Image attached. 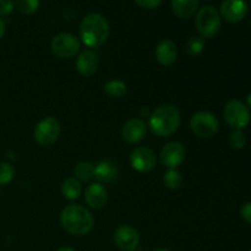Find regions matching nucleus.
I'll use <instances>...</instances> for the list:
<instances>
[{
  "mask_svg": "<svg viewBox=\"0 0 251 251\" xmlns=\"http://www.w3.org/2000/svg\"><path fill=\"white\" fill-rule=\"evenodd\" d=\"M247 103H248V107H249L250 109H251V92L249 93V95H248V97H247Z\"/></svg>",
  "mask_w": 251,
  "mask_h": 251,
  "instance_id": "2f4dec72",
  "label": "nucleus"
},
{
  "mask_svg": "<svg viewBox=\"0 0 251 251\" xmlns=\"http://www.w3.org/2000/svg\"><path fill=\"white\" fill-rule=\"evenodd\" d=\"M185 147L178 141H172L167 144L159 154L162 164L168 169H176V167L180 166L185 159Z\"/></svg>",
  "mask_w": 251,
  "mask_h": 251,
  "instance_id": "9d476101",
  "label": "nucleus"
},
{
  "mask_svg": "<svg viewBox=\"0 0 251 251\" xmlns=\"http://www.w3.org/2000/svg\"><path fill=\"white\" fill-rule=\"evenodd\" d=\"M156 154L149 147H137L130 153V164L132 168L141 173L151 172L156 167Z\"/></svg>",
  "mask_w": 251,
  "mask_h": 251,
  "instance_id": "1a4fd4ad",
  "label": "nucleus"
},
{
  "mask_svg": "<svg viewBox=\"0 0 251 251\" xmlns=\"http://www.w3.org/2000/svg\"><path fill=\"white\" fill-rule=\"evenodd\" d=\"M4 33H5V22L0 19V39L2 38Z\"/></svg>",
  "mask_w": 251,
  "mask_h": 251,
  "instance_id": "c756f323",
  "label": "nucleus"
},
{
  "mask_svg": "<svg viewBox=\"0 0 251 251\" xmlns=\"http://www.w3.org/2000/svg\"><path fill=\"white\" fill-rule=\"evenodd\" d=\"M119 169L117 164L110 159H103L97 166H95V178L98 183H112L118 178Z\"/></svg>",
  "mask_w": 251,
  "mask_h": 251,
  "instance_id": "f3484780",
  "label": "nucleus"
},
{
  "mask_svg": "<svg viewBox=\"0 0 251 251\" xmlns=\"http://www.w3.org/2000/svg\"><path fill=\"white\" fill-rule=\"evenodd\" d=\"M149 125L154 135L159 137H168L179 129L180 113L174 105L162 104L151 113Z\"/></svg>",
  "mask_w": 251,
  "mask_h": 251,
  "instance_id": "f03ea898",
  "label": "nucleus"
},
{
  "mask_svg": "<svg viewBox=\"0 0 251 251\" xmlns=\"http://www.w3.org/2000/svg\"><path fill=\"white\" fill-rule=\"evenodd\" d=\"M203 49H205V42H203V38H201L200 36L191 37L188 41V43H186V51L191 56L201 54L203 51Z\"/></svg>",
  "mask_w": 251,
  "mask_h": 251,
  "instance_id": "5701e85b",
  "label": "nucleus"
},
{
  "mask_svg": "<svg viewBox=\"0 0 251 251\" xmlns=\"http://www.w3.org/2000/svg\"><path fill=\"white\" fill-rule=\"evenodd\" d=\"M135 1H136V4L139 5V6L144 7V9L153 10L156 9V7H158L163 0H135Z\"/></svg>",
  "mask_w": 251,
  "mask_h": 251,
  "instance_id": "cd10ccee",
  "label": "nucleus"
},
{
  "mask_svg": "<svg viewBox=\"0 0 251 251\" xmlns=\"http://www.w3.org/2000/svg\"><path fill=\"white\" fill-rule=\"evenodd\" d=\"M115 245L123 251H134L140 244L139 232L131 226H120L114 232Z\"/></svg>",
  "mask_w": 251,
  "mask_h": 251,
  "instance_id": "9b49d317",
  "label": "nucleus"
},
{
  "mask_svg": "<svg viewBox=\"0 0 251 251\" xmlns=\"http://www.w3.org/2000/svg\"><path fill=\"white\" fill-rule=\"evenodd\" d=\"M196 29L201 38H213L221 28V15L212 6H203L196 15Z\"/></svg>",
  "mask_w": 251,
  "mask_h": 251,
  "instance_id": "20e7f679",
  "label": "nucleus"
},
{
  "mask_svg": "<svg viewBox=\"0 0 251 251\" xmlns=\"http://www.w3.org/2000/svg\"><path fill=\"white\" fill-rule=\"evenodd\" d=\"M85 201L93 210L104 207L108 201V191L100 183H92L86 188Z\"/></svg>",
  "mask_w": 251,
  "mask_h": 251,
  "instance_id": "4468645a",
  "label": "nucleus"
},
{
  "mask_svg": "<svg viewBox=\"0 0 251 251\" xmlns=\"http://www.w3.org/2000/svg\"><path fill=\"white\" fill-rule=\"evenodd\" d=\"M14 7L15 4L12 0H0V16H9Z\"/></svg>",
  "mask_w": 251,
  "mask_h": 251,
  "instance_id": "bb28decb",
  "label": "nucleus"
},
{
  "mask_svg": "<svg viewBox=\"0 0 251 251\" xmlns=\"http://www.w3.org/2000/svg\"><path fill=\"white\" fill-rule=\"evenodd\" d=\"M80 37L88 48H97L109 37V24L100 14H90L82 20L80 25Z\"/></svg>",
  "mask_w": 251,
  "mask_h": 251,
  "instance_id": "7ed1b4c3",
  "label": "nucleus"
},
{
  "mask_svg": "<svg viewBox=\"0 0 251 251\" xmlns=\"http://www.w3.org/2000/svg\"><path fill=\"white\" fill-rule=\"evenodd\" d=\"M199 7V0H172V10L180 19H190Z\"/></svg>",
  "mask_w": 251,
  "mask_h": 251,
  "instance_id": "a211bd4d",
  "label": "nucleus"
},
{
  "mask_svg": "<svg viewBox=\"0 0 251 251\" xmlns=\"http://www.w3.org/2000/svg\"><path fill=\"white\" fill-rule=\"evenodd\" d=\"M104 92L110 97L122 98L127 93V87L123 81L112 80L104 85Z\"/></svg>",
  "mask_w": 251,
  "mask_h": 251,
  "instance_id": "412c9836",
  "label": "nucleus"
},
{
  "mask_svg": "<svg viewBox=\"0 0 251 251\" xmlns=\"http://www.w3.org/2000/svg\"><path fill=\"white\" fill-rule=\"evenodd\" d=\"M51 50L58 58H74L80 51V41L71 33H59L51 41Z\"/></svg>",
  "mask_w": 251,
  "mask_h": 251,
  "instance_id": "6e6552de",
  "label": "nucleus"
},
{
  "mask_svg": "<svg viewBox=\"0 0 251 251\" xmlns=\"http://www.w3.org/2000/svg\"><path fill=\"white\" fill-rule=\"evenodd\" d=\"M15 168L7 162L0 163V186L6 185L14 179Z\"/></svg>",
  "mask_w": 251,
  "mask_h": 251,
  "instance_id": "393cba45",
  "label": "nucleus"
},
{
  "mask_svg": "<svg viewBox=\"0 0 251 251\" xmlns=\"http://www.w3.org/2000/svg\"><path fill=\"white\" fill-rule=\"evenodd\" d=\"M60 123L53 117L42 119L34 127V140L41 146H50L60 136Z\"/></svg>",
  "mask_w": 251,
  "mask_h": 251,
  "instance_id": "0eeeda50",
  "label": "nucleus"
},
{
  "mask_svg": "<svg viewBox=\"0 0 251 251\" xmlns=\"http://www.w3.org/2000/svg\"><path fill=\"white\" fill-rule=\"evenodd\" d=\"M147 132V126L145 122L140 118L130 119L123 125L122 136L129 144H139L145 139Z\"/></svg>",
  "mask_w": 251,
  "mask_h": 251,
  "instance_id": "ddd939ff",
  "label": "nucleus"
},
{
  "mask_svg": "<svg viewBox=\"0 0 251 251\" xmlns=\"http://www.w3.org/2000/svg\"><path fill=\"white\" fill-rule=\"evenodd\" d=\"M248 11L249 7L244 0H225L221 5V15L230 24L243 21L248 15Z\"/></svg>",
  "mask_w": 251,
  "mask_h": 251,
  "instance_id": "f8f14e48",
  "label": "nucleus"
},
{
  "mask_svg": "<svg viewBox=\"0 0 251 251\" xmlns=\"http://www.w3.org/2000/svg\"><path fill=\"white\" fill-rule=\"evenodd\" d=\"M17 10L25 15H31L38 10L39 0H16Z\"/></svg>",
  "mask_w": 251,
  "mask_h": 251,
  "instance_id": "b1692460",
  "label": "nucleus"
},
{
  "mask_svg": "<svg viewBox=\"0 0 251 251\" xmlns=\"http://www.w3.org/2000/svg\"><path fill=\"white\" fill-rule=\"evenodd\" d=\"M223 117L227 124L235 130H243L250 123V110L238 100H229L223 109Z\"/></svg>",
  "mask_w": 251,
  "mask_h": 251,
  "instance_id": "39448f33",
  "label": "nucleus"
},
{
  "mask_svg": "<svg viewBox=\"0 0 251 251\" xmlns=\"http://www.w3.org/2000/svg\"><path fill=\"white\" fill-rule=\"evenodd\" d=\"M250 251H251V250H250Z\"/></svg>",
  "mask_w": 251,
  "mask_h": 251,
  "instance_id": "72a5a7b5",
  "label": "nucleus"
},
{
  "mask_svg": "<svg viewBox=\"0 0 251 251\" xmlns=\"http://www.w3.org/2000/svg\"><path fill=\"white\" fill-rule=\"evenodd\" d=\"M56 251H76V250H74L73 248H70V247H64V248H60V249L56 250Z\"/></svg>",
  "mask_w": 251,
  "mask_h": 251,
  "instance_id": "7c9ffc66",
  "label": "nucleus"
},
{
  "mask_svg": "<svg viewBox=\"0 0 251 251\" xmlns=\"http://www.w3.org/2000/svg\"><path fill=\"white\" fill-rule=\"evenodd\" d=\"M100 60L93 50H83L76 59V70L82 76H92L97 71Z\"/></svg>",
  "mask_w": 251,
  "mask_h": 251,
  "instance_id": "2eb2a0df",
  "label": "nucleus"
},
{
  "mask_svg": "<svg viewBox=\"0 0 251 251\" xmlns=\"http://www.w3.org/2000/svg\"><path fill=\"white\" fill-rule=\"evenodd\" d=\"M240 215H242L243 220H244L245 222L251 223V201L243 205L242 210H240Z\"/></svg>",
  "mask_w": 251,
  "mask_h": 251,
  "instance_id": "c85d7f7f",
  "label": "nucleus"
},
{
  "mask_svg": "<svg viewBox=\"0 0 251 251\" xmlns=\"http://www.w3.org/2000/svg\"><path fill=\"white\" fill-rule=\"evenodd\" d=\"M74 176L78 181H90L95 178V166L91 162H80L75 166Z\"/></svg>",
  "mask_w": 251,
  "mask_h": 251,
  "instance_id": "aec40b11",
  "label": "nucleus"
},
{
  "mask_svg": "<svg viewBox=\"0 0 251 251\" xmlns=\"http://www.w3.org/2000/svg\"><path fill=\"white\" fill-rule=\"evenodd\" d=\"M154 251H171V250H167V249H157V250H154Z\"/></svg>",
  "mask_w": 251,
  "mask_h": 251,
  "instance_id": "473e14b6",
  "label": "nucleus"
},
{
  "mask_svg": "<svg viewBox=\"0 0 251 251\" xmlns=\"http://www.w3.org/2000/svg\"><path fill=\"white\" fill-rule=\"evenodd\" d=\"M154 55L161 65L169 66L176 63V58H178V49L173 42L169 39H163L157 44Z\"/></svg>",
  "mask_w": 251,
  "mask_h": 251,
  "instance_id": "dca6fc26",
  "label": "nucleus"
},
{
  "mask_svg": "<svg viewBox=\"0 0 251 251\" xmlns=\"http://www.w3.org/2000/svg\"><path fill=\"white\" fill-rule=\"evenodd\" d=\"M164 185L171 190H178L183 184V176L176 169H168L166 174H164Z\"/></svg>",
  "mask_w": 251,
  "mask_h": 251,
  "instance_id": "4be33fe9",
  "label": "nucleus"
},
{
  "mask_svg": "<svg viewBox=\"0 0 251 251\" xmlns=\"http://www.w3.org/2000/svg\"><path fill=\"white\" fill-rule=\"evenodd\" d=\"M220 123L215 114L210 112H198L191 117L190 129L196 136L202 139L213 137L218 131Z\"/></svg>",
  "mask_w": 251,
  "mask_h": 251,
  "instance_id": "423d86ee",
  "label": "nucleus"
},
{
  "mask_svg": "<svg viewBox=\"0 0 251 251\" xmlns=\"http://www.w3.org/2000/svg\"><path fill=\"white\" fill-rule=\"evenodd\" d=\"M81 193H82V186L77 179L68 178L61 184V194L68 200H76L81 195Z\"/></svg>",
  "mask_w": 251,
  "mask_h": 251,
  "instance_id": "6ab92c4d",
  "label": "nucleus"
},
{
  "mask_svg": "<svg viewBox=\"0 0 251 251\" xmlns=\"http://www.w3.org/2000/svg\"><path fill=\"white\" fill-rule=\"evenodd\" d=\"M61 227L70 234L82 237L88 234L95 227L92 213L81 205H69L61 211Z\"/></svg>",
  "mask_w": 251,
  "mask_h": 251,
  "instance_id": "f257e3e1",
  "label": "nucleus"
},
{
  "mask_svg": "<svg viewBox=\"0 0 251 251\" xmlns=\"http://www.w3.org/2000/svg\"><path fill=\"white\" fill-rule=\"evenodd\" d=\"M229 144L235 150H240L245 146V144H247V137H245V134L243 132V130H235V131H233L230 134Z\"/></svg>",
  "mask_w": 251,
  "mask_h": 251,
  "instance_id": "a878e982",
  "label": "nucleus"
}]
</instances>
